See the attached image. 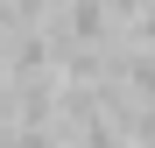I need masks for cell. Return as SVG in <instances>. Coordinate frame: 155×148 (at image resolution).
Listing matches in <instances>:
<instances>
[{
  "instance_id": "6da1fadb",
  "label": "cell",
  "mask_w": 155,
  "mask_h": 148,
  "mask_svg": "<svg viewBox=\"0 0 155 148\" xmlns=\"http://www.w3.org/2000/svg\"><path fill=\"white\" fill-rule=\"evenodd\" d=\"M141 7H148V0H106V14H113V21H141Z\"/></svg>"
}]
</instances>
